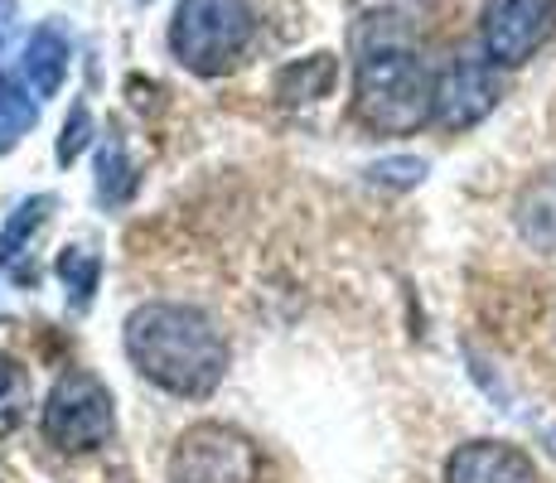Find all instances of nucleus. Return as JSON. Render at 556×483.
<instances>
[{"label":"nucleus","mask_w":556,"mask_h":483,"mask_svg":"<svg viewBox=\"0 0 556 483\" xmlns=\"http://www.w3.org/2000/svg\"><path fill=\"white\" fill-rule=\"evenodd\" d=\"M126 358L169 396H208L228 372V343L194 305H141L126 319Z\"/></svg>","instance_id":"1"},{"label":"nucleus","mask_w":556,"mask_h":483,"mask_svg":"<svg viewBox=\"0 0 556 483\" xmlns=\"http://www.w3.org/2000/svg\"><path fill=\"white\" fill-rule=\"evenodd\" d=\"M354 116L372 136H412L435 122V78L406 49H372L358 59Z\"/></svg>","instance_id":"2"},{"label":"nucleus","mask_w":556,"mask_h":483,"mask_svg":"<svg viewBox=\"0 0 556 483\" xmlns=\"http://www.w3.org/2000/svg\"><path fill=\"white\" fill-rule=\"evenodd\" d=\"M252 39V10L248 0H179L175 25H169V49L185 68L223 73Z\"/></svg>","instance_id":"3"},{"label":"nucleus","mask_w":556,"mask_h":483,"mask_svg":"<svg viewBox=\"0 0 556 483\" xmlns=\"http://www.w3.org/2000/svg\"><path fill=\"white\" fill-rule=\"evenodd\" d=\"M112 431H116L112 392H106L92 372H63L45 402L49 445H59L63 455H83V449L106 445Z\"/></svg>","instance_id":"4"},{"label":"nucleus","mask_w":556,"mask_h":483,"mask_svg":"<svg viewBox=\"0 0 556 483\" xmlns=\"http://www.w3.org/2000/svg\"><path fill=\"white\" fill-rule=\"evenodd\" d=\"M262 455L242 431L218 421L189 425L169 449V483H256Z\"/></svg>","instance_id":"5"},{"label":"nucleus","mask_w":556,"mask_h":483,"mask_svg":"<svg viewBox=\"0 0 556 483\" xmlns=\"http://www.w3.org/2000/svg\"><path fill=\"white\" fill-rule=\"evenodd\" d=\"M556 0H484L479 10V39L498 68H518L552 39Z\"/></svg>","instance_id":"6"},{"label":"nucleus","mask_w":556,"mask_h":483,"mask_svg":"<svg viewBox=\"0 0 556 483\" xmlns=\"http://www.w3.org/2000/svg\"><path fill=\"white\" fill-rule=\"evenodd\" d=\"M498 63L494 59H475V53H459L451 68L435 78V122L465 131V126L484 122L498 106Z\"/></svg>","instance_id":"7"},{"label":"nucleus","mask_w":556,"mask_h":483,"mask_svg":"<svg viewBox=\"0 0 556 483\" xmlns=\"http://www.w3.org/2000/svg\"><path fill=\"white\" fill-rule=\"evenodd\" d=\"M445 483H538V465L508 440H469L445 459Z\"/></svg>","instance_id":"8"},{"label":"nucleus","mask_w":556,"mask_h":483,"mask_svg":"<svg viewBox=\"0 0 556 483\" xmlns=\"http://www.w3.org/2000/svg\"><path fill=\"white\" fill-rule=\"evenodd\" d=\"M513 223L532 252L556 256V169H542L522 185L518 203H513Z\"/></svg>","instance_id":"9"},{"label":"nucleus","mask_w":556,"mask_h":483,"mask_svg":"<svg viewBox=\"0 0 556 483\" xmlns=\"http://www.w3.org/2000/svg\"><path fill=\"white\" fill-rule=\"evenodd\" d=\"M20 78H25V88L45 102L63 88V78H68V39L59 35V29H35V35L25 39V53H20Z\"/></svg>","instance_id":"10"},{"label":"nucleus","mask_w":556,"mask_h":483,"mask_svg":"<svg viewBox=\"0 0 556 483\" xmlns=\"http://www.w3.org/2000/svg\"><path fill=\"white\" fill-rule=\"evenodd\" d=\"M35 122H39V97L20 78H0V155L25 141L35 131Z\"/></svg>","instance_id":"11"},{"label":"nucleus","mask_w":556,"mask_h":483,"mask_svg":"<svg viewBox=\"0 0 556 483\" xmlns=\"http://www.w3.org/2000/svg\"><path fill=\"white\" fill-rule=\"evenodd\" d=\"M29 402H35L29 372L20 368L10 353H0V435H10V431H20V425H25Z\"/></svg>","instance_id":"12"},{"label":"nucleus","mask_w":556,"mask_h":483,"mask_svg":"<svg viewBox=\"0 0 556 483\" xmlns=\"http://www.w3.org/2000/svg\"><path fill=\"white\" fill-rule=\"evenodd\" d=\"M329 78H334L329 53H315V59H305L301 68H286L276 92H281V102H315V97L329 92Z\"/></svg>","instance_id":"13"},{"label":"nucleus","mask_w":556,"mask_h":483,"mask_svg":"<svg viewBox=\"0 0 556 483\" xmlns=\"http://www.w3.org/2000/svg\"><path fill=\"white\" fill-rule=\"evenodd\" d=\"M131 189H136V175H131V165H126L122 141H106L102 160H98V199L102 203H126Z\"/></svg>","instance_id":"14"},{"label":"nucleus","mask_w":556,"mask_h":483,"mask_svg":"<svg viewBox=\"0 0 556 483\" xmlns=\"http://www.w3.org/2000/svg\"><path fill=\"white\" fill-rule=\"evenodd\" d=\"M59 276H63V285L73 290V300L88 305L92 290H98V256L83 252V246H68V252L59 256Z\"/></svg>","instance_id":"15"},{"label":"nucleus","mask_w":556,"mask_h":483,"mask_svg":"<svg viewBox=\"0 0 556 483\" xmlns=\"http://www.w3.org/2000/svg\"><path fill=\"white\" fill-rule=\"evenodd\" d=\"M88 136H92V116H88V106H73V122L63 126V136H59V160H63V165H73V160L83 155Z\"/></svg>","instance_id":"16"},{"label":"nucleus","mask_w":556,"mask_h":483,"mask_svg":"<svg viewBox=\"0 0 556 483\" xmlns=\"http://www.w3.org/2000/svg\"><path fill=\"white\" fill-rule=\"evenodd\" d=\"M368 175L378 179V185L412 189V185H421V175H426V160H382V165H372Z\"/></svg>","instance_id":"17"},{"label":"nucleus","mask_w":556,"mask_h":483,"mask_svg":"<svg viewBox=\"0 0 556 483\" xmlns=\"http://www.w3.org/2000/svg\"><path fill=\"white\" fill-rule=\"evenodd\" d=\"M10 25H15V0H0V49L10 39Z\"/></svg>","instance_id":"18"}]
</instances>
